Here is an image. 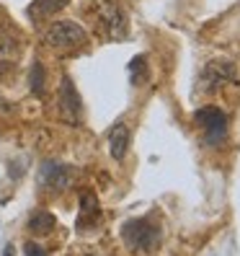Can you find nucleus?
<instances>
[{"instance_id": "3", "label": "nucleus", "mask_w": 240, "mask_h": 256, "mask_svg": "<svg viewBox=\"0 0 240 256\" xmlns=\"http://www.w3.org/2000/svg\"><path fill=\"white\" fill-rule=\"evenodd\" d=\"M230 83H238V72H235V65L225 62V60H215V62L204 65V70L199 75V91L202 94H215Z\"/></svg>"}, {"instance_id": "13", "label": "nucleus", "mask_w": 240, "mask_h": 256, "mask_svg": "<svg viewBox=\"0 0 240 256\" xmlns=\"http://www.w3.org/2000/svg\"><path fill=\"white\" fill-rule=\"evenodd\" d=\"M44 78H47L44 65L41 62H34L31 65V72H28V88H31L36 96H44Z\"/></svg>"}, {"instance_id": "8", "label": "nucleus", "mask_w": 240, "mask_h": 256, "mask_svg": "<svg viewBox=\"0 0 240 256\" xmlns=\"http://www.w3.org/2000/svg\"><path fill=\"white\" fill-rule=\"evenodd\" d=\"M101 220V207L93 192H83L80 194V212H78V230H91L96 228Z\"/></svg>"}, {"instance_id": "15", "label": "nucleus", "mask_w": 240, "mask_h": 256, "mask_svg": "<svg viewBox=\"0 0 240 256\" xmlns=\"http://www.w3.org/2000/svg\"><path fill=\"white\" fill-rule=\"evenodd\" d=\"M23 256H49V254L44 251L39 244H34V240H28V244H23Z\"/></svg>"}, {"instance_id": "10", "label": "nucleus", "mask_w": 240, "mask_h": 256, "mask_svg": "<svg viewBox=\"0 0 240 256\" xmlns=\"http://www.w3.org/2000/svg\"><path fill=\"white\" fill-rule=\"evenodd\" d=\"M70 0H34L31 6H28V16H31V21H41L47 16H54V13H59L62 8H67Z\"/></svg>"}, {"instance_id": "6", "label": "nucleus", "mask_w": 240, "mask_h": 256, "mask_svg": "<svg viewBox=\"0 0 240 256\" xmlns=\"http://www.w3.org/2000/svg\"><path fill=\"white\" fill-rule=\"evenodd\" d=\"M98 24L106 32L109 39H124L127 36V16L111 0H101L98 3Z\"/></svg>"}, {"instance_id": "4", "label": "nucleus", "mask_w": 240, "mask_h": 256, "mask_svg": "<svg viewBox=\"0 0 240 256\" xmlns=\"http://www.w3.org/2000/svg\"><path fill=\"white\" fill-rule=\"evenodd\" d=\"M197 122L204 127V140L209 145H220L228 138V114L217 106H202L197 112Z\"/></svg>"}, {"instance_id": "11", "label": "nucleus", "mask_w": 240, "mask_h": 256, "mask_svg": "<svg viewBox=\"0 0 240 256\" xmlns=\"http://www.w3.org/2000/svg\"><path fill=\"white\" fill-rule=\"evenodd\" d=\"M54 215L47 212V210H36V212H31V218H28V230H31L34 236H47L54 230Z\"/></svg>"}, {"instance_id": "5", "label": "nucleus", "mask_w": 240, "mask_h": 256, "mask_svg": "<svg viewBox=\"0 0 240 256\" xmlns=\"http://www.w3.org/2000/svg\"><path fill=\"white\" fill-rule=\"evenodd\" d=\"M75 178V168L59 160H44L39 168V184L49 192H65Z\"/></svg>"}, {"instance_id": "7", "label": "nucleus", "mask_w": 240, "mask_h": 256, "mask_svg": "<svg viewBox=\"0 0 240 256\" xmlns=\"http://www.w3.org/2000/svg\"><path fill=\"white\" fill-rule=\"evenodd\" d=\"M59 114H62L65 122L80 124L83 101H80V94H78V88H75L70 75H62V83H59Z\"/></svg>"}, {"instance_id": "16", "label": "nucleus", "mask_w": 240, "mask_h": 256, "mask_svg": "<svg viewBox=\"0 0 240 256\" xmlns=\"http://www.w3.org/2000/svg\"><path fill=\"white\" fill-rule=\"evenodd\" d=\"M8 70H10V62H0V75L8 72Z\"/></svg>"}, {"instance_id": "12", "label": "nucleus", "mask_w": 240, "mask_h": 256, "mask_svg": "<svg viewBox=\"0 0 240 256\" xmlns=\"http://www.w3.org/2000/svg\"><path fill=\"white\" fill-rule=\"evenodd\" d=\"M129 72H132V83H145L150 78V68H147V57L140 54L129 62Z\"/></svg>"}, {"instance_id": "14", "label": "nucleus", "mask_w": 240, "mask_h": 256, "mask_svg": "<svg viewBox=\"0 0 240 256\" xmlns=\"http://www.w3.org/2000/svg\"><path fill=\"white\" fill-rule=\"evenodd\" d=\"M18 50V44H16V39L13 36H8V34H0V54L3 57H10L13 52Z\"/></svg>"}, {"instance_id": "2", "label": "nucleus", "mask_w": 240, "mask_h": 256, "mask_svg": "<svg viewBox=\"0 0 240 256\" xmlns=\"http://www.w3.org/2000/svg\"><path fill=\"white\" fill-rule=\"evenodd\" d=\"M88 39L85 28L75 21H54L47 32H44V42L49 44L52 50H72L80 47V44Z\"/></svg>"}, {"instance_id": "17", "label": "nucleus", "mask_w": 240, "mask_h": 256, "mask_svg": "<svg viewBox=\"0 0 240 256\" xmlns=\"http://www.w3.org/2000/svg\"><path fill=\"white\" fill-rule=\"evenodd\" d=\"M3 256H13V246H10V244L5 246V251H3Z\"/></svg>"}, {"instance_id": "1", "label": "nucleus", "mask_w": 240, "mask_h": 256, "mask_svg": "<svg viewBox=\"0 0 240 256\" xmlns=\"http://www.w3.org/2000/svg\"><path fill=\"white\" fill-rule=\"evenodd\" d=\"M160 222H155L153 218H132L122 225V240L129 251L137 254H150L160 246Z\"/></svg>"}, {"instance_id": "9", "label": "nucleus", "mask_w": 240, "mask_h": 256, "mask_svg": "<svg viewBox=\"0 0 240 256\" xmlns=\"http://www.w3.org/2000/svg\"><path fill=\"white\" fill-rule=\"evenodd\" d=\"M129 138H132V134H129V127L124 122H119V124L111 127V132H109V150H111V158L114 160H122L127 156Z\"/></svg>"}]
</instances>
